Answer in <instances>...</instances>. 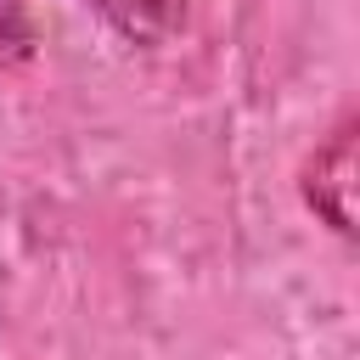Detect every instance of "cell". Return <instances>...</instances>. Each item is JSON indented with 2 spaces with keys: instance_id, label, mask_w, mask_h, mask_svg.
I'll list each match as a JSON object with an SVG mask.
<instances>
[{
  "instance_id": "1",
  "label": "cell",
  "mask_w": 360,
  "mask_h": 360,
  "mask_svg": "<svg viewBox=\"0 0 360 360\" xmlns=\"http://www.w3.org/2000/svg\"><path fill=\"white\" fill-rule=\"evenodd\" d=\"M298 191H304V208H309L338 242H354V236H360V124H354V118H343V124L304 158Z\"/></svg>"
},
{
  "instance_id": "2",
  "label": "cell",
  "mask_w": 360,
  "mask_h": 360,
  "mask_svg": "<svg viewBox=\"0 0 360 360\" xmlns=\"http://www.w3.org/2000/svg\"><path fill=\"white\" fill-rule=\"evenodd\" d=\"M118 39H129V45H141V51H158V45H169L180 28H186V11H191V0H84Z\"/></svg>"
},
{
  "instance_id": "3",
  "label": "cell",
  "mask_w": 360,
  "mask_h": 360,
  "mask_svg": "<svg viewBox=\"0 0 360 360\" xmlns=\"http://www.w3.org/2000/svg\"><path fill=\"white\" fill-rule=\"evenodd\" d=\"M39 45V22L28 0H0V56L6 62H28Z\"/></svg>"
}]
</instances>
